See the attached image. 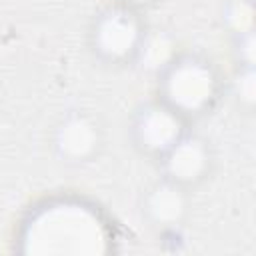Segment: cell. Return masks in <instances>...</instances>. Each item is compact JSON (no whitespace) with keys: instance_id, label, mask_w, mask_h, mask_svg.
Instances as JSON below:
<instances>
[{"instance_id":"1","label":"cell","mask_w":256,"mask_h":256,"mask_svg":"<svg viewBox=\"0 0 256 256\" xmlns=\"http://www.w3.org/2000/svg\"><path fill=\"white\" fill-rule=\"evenodd\" d=\"M108 228L100 214L78 200H56L38 208L22 230L28 254H102Z\"/></svg>"},{"instance_id":"2","label":"cell","mask_w":256,"mask_h":256,"mask_svg":"<svg viewBox=\"0 0 256 256\" xmlns=\"http://www.w3.org/2000/svg\"><path fill=\"white\" fill-rule=\"evenodd\" d=\"M216 96L214 70L196 58H182L168 64L164 76V98L178 114H194L210 106Z\"/></svg>"},{"instance_id":"3","label":"cell","mask_w":256,"mask_h":256,"mask_svg":"<svg viewBox=\"0 0 256 256\" xmlns=\"http://www.w3.org/2000/svg\"><path fill=\"white\" fill-rule=\"evenodd\" d=\"M142 32L138 20L124 8L104 12L94 28V46L108 60H124L140 46Z\"/></svg>"},{"instance_id":"4","label":"cell","mask_w":256,"mask_h":256,"mask_svg":"<svg viewBox=\"0 0 256 256\" xmlns=\"http://www.w3.org/2000/svg\"><path fill=\"white\" fill-rule=\"evenodd\" d=\"M138 144L152 154H164L182 134L180 114L168 104H148L134 122Z\"/></svg>"},{"instance_id":"5","label":"cell","mask_w":256,"mask_h":256,"mask_svg":"<svg viewBox=\"0 0 256 256\" xmlns=\"http://www.w3.org/2000/svg\"><path fill=\"white\" fill-rule=\"evenodd\" d=\"M162 156L166 174L176 184L196 182L208 168V150L198 138L180 136Z\"/></svg>"},{"instance_id":"6","label":"cell","mask_w":256,"mask_h":256,"mask_svg":"<svg viewBox=\"0 0 256 256\" xmlns=\"http://www.w3.org/2000/svg\"><path fill=\"white\" fill-rule=\"evenodd\" d=\"M98 142V132L92 120L86 116H70L62 122V126L56 132V146L62 156L70 160H82L86 158Z\"/></svg>"},{"instance_id":"7","label":"cell","mask_w":256,"mask_h":256,"mask_svg":"<svg viewBox=\"0 0 256 256\" xmlns=\"http://www.w3.org/2000/svg\"><path fill=\"white\" fill-rule=\"evenodd\" d=\"M184 196L180 192V184L176 182H162L158 184L146 200V210L148 214L160 222V224H174L182 212H184Z\"/></svg>"},{"instance_id":"8","label":"cell","mask_w":256,"mask_h":256,"mask_svg":"<svg viewBox=\"0 0 256 256\" xmlns=\"http://www.w3.org/2000/svg\"><path fill=\"white\" fill-rule=\"evenodd\" d=\"M142 56V62L148 68H164L172 60V42L164 34H154L140 40V46L136 50Z\"/></svg>"},{"instance_id":"9","label":"cell","mask_w":256,"mask_h":256,"mask_svg":"<svg viewBox=\"0 0 256 256\" xmlns=\"http://www.w3.org/2000/svg\"><path fill=\"white\" fill-rule=\"evenodd\" d=\"M228 22L238 34L252 32V6L248 2H236L228 12Z\"/></svg>"},{"instance_id":"10","label":"cell","mask_w":256,"mask_h":256,"mask_svg":"<svg viewBox=\"0 0 256 256\" xmlns=\"http://www.w3.org/2000/svg\"><path fill=\"white\" fill-rule=\"evenodd\" d=\"M254 72H252V66H246L244 72H240V78H238V96L242 102L246 104H252L254 102Z\"/></svg>"},{"instance_id":"11","label":"cell","mask_w":256,"mask_h":256,"mask_svg":"<svg viewBox=\"0 0 256 256\" xmlns=\"http://www.w3.org/2000/svg\"><path fill=\"white\" fill-rule=\"evenodd\" d=\"M126 2H148V0H126Z\"/></svg>"}]
</instances>
